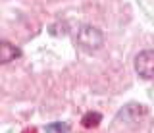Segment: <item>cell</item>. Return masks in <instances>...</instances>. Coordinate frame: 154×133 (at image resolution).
<instances>
[{"label":"cell","instance_id":"cell-4","mask_svg":"<svg viewBox=\"0 0 154 133\" xmlns=\"http://www.w3.org/2000/svg\"><path fill=\"white\" fill-rule=\"evenodd\" d=\"M100 122H102V116H100L98 112H87L83 116V120H81V123H83L85 127H96Z\"/></svg>","mask_w":154,"mask_h":133},{"label":"cell","instance_id":"cell-5","mask_svg":"<svg viewBox=\"0 0 154 133\" xmlns=\"http://www.w3.org/2000/svg\"><path fill=\"white\" fill-rule=\"evenodd\" d=\"M71 127L66 122H52L46 125V133H69Z\"/></svg>","mask_w":154,"mask_h":133},{"label":"cell","instance_id":"cell-3","mask_svg":"<svg viewBox=\"0 0 154 133\" xmlns=\"http://www.w3.org/2000/svg\"><path fill=\"white\" fill-rule=\"evenodd\" d=\"M19 56H21L19 46H16L10 41H0V66H6L10 62L17 60Z\"/></svg>","mask_w":154,"mask_h":133},{"label":"cell","instance_id":"cell-2","mask_svg":"<svg viewBox=\"0 0 154 133\" xmlns=\"http://www.w3.org/2000/svg\"><path fill=\"white\" fill-rule=\"evenodd\" d=\"M135 72L143 79H154V50H143L135 56Z\"/></svg>","mask_w":154,"mask_h":133},{"label":"cell","instance_id":"cell-1","mask_svg":"<svg viewBox=\"0 0 154 133\" xmlns=\"http://www.w3.org/2000/svg\"><path fill=\"white\" fill-rule=\"evenodd\" d=\"M75 42L81 50L85 52H94L98 48H102L104 45V35L98 27L93 25H81L75 33Z\"/></svg>","mask_w":154,"mask_h":133}]
</instances>
